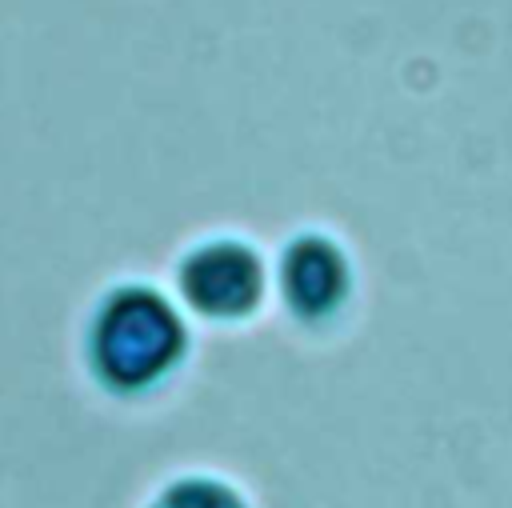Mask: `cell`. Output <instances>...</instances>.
<instances>
[{"mask_svg":"<svg viewBox=\"0 0 512 508\" xmlns=\"http://www.w3.org/2000/svg\"><path fill=\"white\" fill-rule=\"evenodd\" d=\"M184 352V324L164 296L144 284H124L104 296L88 328V360L100 384L140 392L172 372Z\"/></svg>","mask_w":512,"mask_h":508,"instance_id":"6da1fadb","label":"cell"},{"mask_svg":"<svg viewBox=\"0 0 512 508\" xmlns=\"http://www.w3.org/2000/svg\"><path fill=\"white\" fill-rule=\"evenodd\" d=\"M180 292L204 316L216 320L248 316L264 296L260 256L240 240H208L184 256Z\"/></svg>","mask_w":512,"mask_h":508,"instance_id":"7a4b0ae2","label":"cell"},{"mask_svg":"<svg viewBox=\"0 0 512 508\" xmlns=\"http://www.w3.org/2000/svg\"><path fill=\"white\" fill-rule=\"evenodd\" d=\"M348 260L324 236H296L280 256V292L300 320L332 316L348 296Z\"/></svg>","mask_w":512,"mask_h":508,"instance_id":"3957f363","label":"cell"},{"mask_svg":"<svg viewBox=\"0 0 512 508\" xmlns=\"http://www.w3.org/2000/svg\"><path fill=\"white\" fill-rule=\"evenodd\" d=\"M148 508H248V504L212 476H180Z\"/></svg>","mask_w":512,"mask_h":508,"instance_id":"277c9868","label":"cell"}]
</instances>
